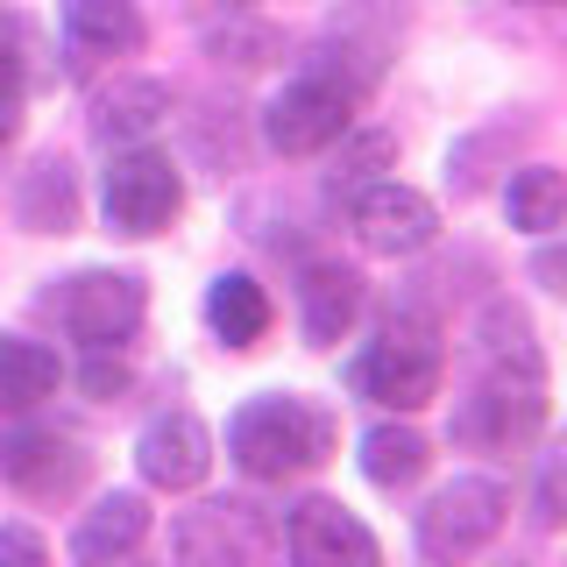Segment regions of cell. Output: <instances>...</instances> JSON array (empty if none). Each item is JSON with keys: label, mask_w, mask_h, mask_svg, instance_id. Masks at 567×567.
<instances>
[{"label": "cell", "mask_w": 567, "mask_h": 567, "mask_svg": "<svg viewBox=\"0 0 567 567\" xmlns=\"http://www.w3.org/2000/svg\"><path fill=\"white\" fill-rule=\"evenodd\" d=\"M546 425V354L532 312L489 298L468 327V390L454 398V440L475 454H525Z\"/></svg>", "instance_id": "cell-1"}, {"label": "cell", "mask_w": 567, "mask_h": 567, "mask_svg": "<svg viewBox=\"0 0 567 567\" xmlns=\"http://www.w3.org/2000/svg\"><path fill=\"white\" fill-rule=\"evenodd\" d=\"M341 425H333L327 404L298 398V390H262L248 398L235 419H227V461L248 475V483H291V475H312L319 461L333 454Z\"/></svg>", "instance_id": "cell-2"}, {"label": "cell", "mask_w": 567, "mask_h": 567, "mask_svg": "<svg viewBox=\"0 0 567 567\" xmlns=\"http://www.w3.org/2000/svg\"><path fill=\"white\" fill-rule=\"evenodd\" d=\"M440 377H447V348H440V327L419 306H398L377 319V333L362 341V354L348 362V390L383 412H419V404L440 398Z\"/></svg>", "instance_id": "cell-3"}, {"label": "cell", "mask_w": 567, "mask_h": 567, "mask_svg": "<svg viewBox=\"0 0 567 567\" xmlns=\"http://www.w3.org/2000/svg\"><path fill=\"white\" fill-rule=\"evenodd\" d=\"M504 518H511V489L496 475H454V483H440L425 496V511L412 525L419 560L425 567H468L504 532Z\"/></svg>", "instance_id": "cell-4"}, {"label": "cell", "mask_w": 567, "mask_h": 567, "mask_svg": "<svg viewBox=\"0 0 567 567\" xmlns=\"http://www.w3.org/2000/svg\"><path fill=\"white\" fill-rule=\"evenodd\" d=\"M354 100L362 93H354L341 71L312 64L262 106V142H270L277 156H319V150H333V142L354 128Z\"/></svg>", "instance_id": "cell-5"}, {"label": "cell", "mask_w": 567, "mask_h": 567, "mask_svg": "<svg viewBox=\"0 0 567 567\" xmlns=\"http://www.w3.org/2000/svg\"><path fill=\"white\" fill-rule=\"evenodd\" d=\"M100 206H106V227L114 235H164V227L185 213V177L164 150H150V142H128V150H114V164L100 177Z\"/></svg>", "instance_id": "cell-6"}, {"label": "cell", "mask_w": 567, "mask_h": 567, "mask_svg": "<svg viewBox=\"0 0 567 567\" xmlns=\"http://www.w3.org/2000/svg\"><path fill=\"white\" fill-rule=\"evenodd\" d=\"M277 532L256 504H199L171 525V567H270Z\"/></svg>", "instance_id": "cell-7"}, {"label": "cell", "mask_w": 567, "mask_h": 567, "mask_svg": "<svg viewBox=\"0 0 567 567\" xmlns=\"http://www.w3.org/2000/svg\"><path fill=\"white\" fill-rule=\"evenodd\" d=\"M142 312H150V291H142L135 270H79V277H64V291H58V327L79 348L135 341Z\"/></svg>", "instance_id": "cell-8"}, {"label": "cell", "mask_w": 567, "mask_h": 567, "mask_svg": "<svg viewBox=\"0 0 567 567\" xmlns=\"http://www.w3.org/2000/svg\"><path fill=\"white\" fill-rule=\"evenodd\" d=\"M348 227L354 241L369 248V256H419V248L440 241V206L425 199V192L398 185V177H369L362 192L348 199Z\"/></svg>", "instance_id": "cell-9"}, {"label": "cell", "mask_w": 567, "mask_h": 567, "mask_svg": "<svg viewBox=\"0 0 567 567\" xmlns=\"http://www.w3.org/2000/svg\"><path fill=\"white\" fill-rule=\"evenodd\" d=\"M284 546L291 567H383V546L341 496H306V504L284 518Z\"/></svg>", "instance_id": "cell-10"}, {"label": "cell", "mask_w": 567, "mask_h": 567, "mask_svg": "<svg viewBox=\"0 0 567 567\" xmlns=\"http://www.w3.org/2000/svg\"><path fill=\"white\" fill-rule=\"evenodd\" d=\"M135 468H142V483H150V489H171V496L199 489L206 475H213V433H206V419L185 412V404H177V412H156L135 433Z\"/></svg>", "instance_id": "cell-11"}, {"label": "cell", "mask_w": 567, "mask_h": 567, "mask_svg": "<svg viewBox=\"0 0 567 567\" xmlns=\"http://www.w3.org/2000/svg\"><path fill=\"white\" fill-rule=\"evenodd\" d=\"M85 468H93V454L71 433H58V425H14V433L0 440V475L22 496H43V504L71 496L85 483Z\"/></svg>", "instance_id": "cell-12"}, {"label": "cell", "mask_w": 567, "mask_h": 567, "mask_svg": "<svg viewBox=\"0 0 567 567\" xmlns=\"http://www.w3.org/2000/svg\"><path fill=\"white\" fill-rule=\"evenodd\" d=\"M142 539H150V496L142 489H106L100 504L79 511V525H71V560L79 567H121Z\"/></svg>", "instance_id": "cell-13"}, {"label": "cell", "mask_w": 567, "mask_h": 567, "mask_svg": "<svg viewBox=\"0 0 567 567\" xmlns=\"http://www.w3.org/2000/svg\"><path fill=\"white\" fill-rule=\"evenodd\" d=\"M354 319H362V270H348V262H306V277H298V327H306V341L341 348Z\"/></svg>", "instance_id": "cell-14"}, {"label": "cell", "mask_w": 567, "mask_h": 567, "mask_svg": "<svg viewBox=\"0 0 567 567\" xmlns=\"http://www.w3.org/2000/svg\"><path fill=\"white\" fill-rule=\"evenodd\" d=\"M171 85L164 79H114L93 93V135L106 150H128V142H150L171 121Z\"/></svg>", "instance_id": "cell-15"}, {"label": "cell", "mask_w": 567, "mask_h": 567, "mask_svg": "<svg viewBox=\"0 0 567 567\" xmlns=\"http://www.w3.org/2000/svg\"><path fill=\"white\" fill-rule=\"evenodd\" d=\"M14 220L29 235H71L79 227V177H71L64 156H35V164L14 177Z\"/></svg>", "instance_id": "cell-16"}, {"label": "cell", "mask_w": 567, "mask_h": 567, "mask_svg": "<svg viewBox=\"0 0 567 567\" xmlns=\"http://www.w3.org/2000/svg\"><path fill=\"white\" fill-rule=\"evenodd\" d=\"M64 35L85 58H135L150 29H142L135 0H64Z\"/></svg>", "instance_id": "cell-17"}, {"label": "cell", "mask_w": 567, "mask_h": 567, "mask_svg": "<svg viewBox=\"0 0 567 567\" xmlns=\"http://www.w3.org/2000/svg\"><path fill=\"white\" fill-rule=\"evenodd\" d=\"M206 327H213V341H220V348H256L262 333H270V291H262L248 270L213 277V291H206Z\"/></svg>", "instance_id": "cell-18"}, {"label": "cell", "mask_w": 567, "mask_h": 567, "mask_svg": "<svg viewBox=\"0 0 567 567\" xmlns=\"http://www.w3.org/2000/svg\"><path fill=\"white\" fill-rule=\"evenodd\" d=\"M58 383H64V362L43 341L0 333V412H35V404L58 398Z\"/></svg>", "instance_id": "cell-19"}, {"label": "cell", "mask_w": 567, "mask_h": 567, "mask_svg": "<svg viewBox=\"0 0 567 567\" xmlns=\"http://www.w3.org/2000/svg\"><path fill=\"white\" fill-rule=\"evenodd\" d=\"M504 213H511V227H518V235H560V227H567V171H554V164L511 171Z\"/></svg>", "instance_id": "cell-20"}, {"label": "cell", "mask_w": 567, "mask_h": 567, "mask_svg": "<svg viewBox=\"0 0 567 567\" xmlns=\"http://www.w3.org/2000/svg\"><path fill=\"white\" fill-rule=\"evenodd\" d=\"M425 468H433V447L419 425H369L362 433V475L377 489H412Z\"/></svg>", "instance_id": "cell-21"}, {"label": "cell", "mask_w": 567, "mask_h": 567, "mask_svg": "<svg viewBox=\"0 0 567 567\" xmlns=\"http://www.w3.org/2000/svg\"><path fill=\"white\" fill-rule=\"evenodd\" d=\"M206 50H213L220 64H241V71H256V64L284 58V35H277V29H262V22H235V29H220V35H213Z\"/></svg>", "instance_id": "cell-22"}, {"label": "cell", "mask_w": 567, "mask_h": 567, "mask_svg": "<svg viewBox=\"0 0 567 567\" xmlns=\"http://www.w3.org/2000/svg\"><path fill=\"white\" fill-rule=\"evenodd\" d=\"M341 142H348V135H341ZM390 156H398V142H390V135H354L348 156L333 164V185H369V177H377Z\"/></svg>", "instance_id": "cell-23"}, {"label": "cell", "mask_w": 567, "mask_h": 567, "mask_svg": "<svg viewBox=\"0 0 567 567\" xmlns=\"http://www.w3.org/2000/svg\"><path fill=\"white\" fill-rule=\"evenodd\" d=\"M539 525L567 532V433L554 440V454L539 461Z\"/></svg>", "instance_id": "cell-24"}, {"label": "cell", "mask_w": 567, "mask_h": 567, "mask_svg": "<svg viewBox=\"0 0 567 567\" xmlns=\"http://www.w3.org/2000/svg\"><path fill=\"white\" fill-rule=\"evenodd\" d=\"M0 567H50V539L35 525H0Z\"/></svg>", "instance_id": "cell-25"}, {"label": "cell", "mask_w": 567, "mask_h": 567, "mask_svg": "<svg viewBox=\"0 0 567 567\" xmlns=\"http://www.w3.org/2000/svg\"><path fill=\"white\" fill-rule=\"evenodd\" d=\"M79 383H85V398H121V390H128V362H114V348H93V362L79 369Z\"/></svg>", "instance_id": "cell-26"}, {"label": "cell", "mask_w": 567, "mask_h": 567, "mask_svg": "<svg viewBox=\"0 0 567 567\" xmlns=\"http://www.w3.org/2000/svg\"><path fill=\"white\" fill-rule=\"evenodd\" d=\"M14 128H22V79H8V71H0V150L14 142Z\"/></svg>", "instance_id": "cell-27"}, {"label": "cell", "mask_w": 567, "mask_h": 567, "mask_svg": "<svg viewBox=\"0 0 567 567\" xmlns=\"http://www.w3.org/2000/svg\"><path fill=\"white\" fill-rule=\"evenodd\" d=\"M539 277L554 284V291H567V256H539Z\"/></svg>", "instance_id": "cell-28"}, {"label": "cell", "mask_w": 567, "mask_h": 567, "mask_svg": "<svg viewBox=\"0 0 567 567\" xmlns=\"http://www.w3.org/2000/svg\"><path fill=\"white\" fill-rule=\"evenodd\" d=\"M518 8H567V0H518Z\"/></svg>", "instance_id": "cell-29"}, {"label": "cell", "mask_w": 567, "mask_h": 567, "mask_svg": "<svg viewBox=\"0 0 567 567\" xmlns=\"http://www.w3.org/2000/svg\"><path fill=\"white\" fill-rule=\"evenodd\" d=\"M227 8H256V0H227Z\"/></svg>", "instance_id": "cell-30"}]
</instances>
